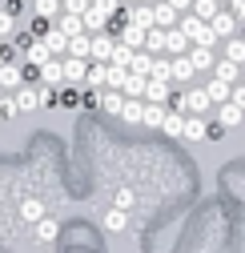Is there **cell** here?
<instances>
[{
    "label": "cell",
    "instance_id": "39",
    "mask_svg": "<svg viewBox=\"0 0 245 253\" xmlns=\"http://www.w3.org/2000/svg\"><path fill=\"white\" fill-rule=\"evenodd\" d=\"M12 24H16V12L0 8V37H8V33H12Z\"/></svg>",
    "mask_w": 245,
    "mask_h": 253
},
{
    "label": "cell",
    "instance_id": "44",
    "mask_svg": "<svg viewBox=\"0 0 245 253\" xmlns=\"http://www.w3.org/2000/svg\"><path fill=\"white\" fill-rule=\"evenodd\" d=\"M229 101H233L237 109H245V84H241V88H233V97H229Z\"/></svg>",
    "mask_w": 245,
    "mask_h": 253
},
{
    "label": "cell",
    "instance_id": "14",
    "mask_svg": "<svg viewBox=\"0 0 245 253\" xmlns=\"http://www.w3.org/2000/svg\"><path fill=\"white\" fill-rule=\"evenodd\" d=\"M205 97H209L213 105H225V101L233 97V84H229V81H221V77H213V81L205 84Z\"/></svg>",
    "mask_w": 245,
    "mask_h": 253
},
{
    "label": "cell",
    "instance_id": "31",
    "mask_svg": "<svg viewBox=\"0 0 245 253\" xmlns=\"http://www.w3.org/2000/svg\"><path fill=\"white\" fill-rule=\"evenodd\" d=\"M149 69H153V52L137 48V52H133V65H129V73H141V77H149Z\"/></svg>",
    "mask_w": 245,
    "mask_h": 253
},
{
    "label": "cell",
    "instance_id": "41",
    "mask_svg": "<svg viewBox=\"0 0 245 253\" xmlns=\"http://www.w3.org/2000/svg\"><path fill=\"white\" fill-rule=\"evenodd\" d=\"M113 205H117V209H125V213H129V209H133L137 201H133V193H129V189H121V193H117V201H113Z\"/></svg>",
    "mask_w": 245,
    "mask_h": 253
},
{
    "label": "cell",
    "instance_id": "22",
    "mask_svg": "<svg viewBox=\"0 0 245 253\" xmlns=\"http://www.w3.org/2000/svg\"><path fill=\"white\" fill-rule=\"evenodd\" d=\"M125 225H129V213H125V209H117V205L105 209V229H109V233H121Z\"/></svg>",
    "mask_w": 245,
    "mask_h": 253
},
{
    "label": "cell",
    "instance_id": "47",
    "mask_svg": "<svg viewBox=\"0 0 245 253\" xmlns=\"http://www.w3.org/2000/svg\"><path fill=\"white\" fill-rule=\"evenodd\" d=\"M0 121H4V113H0Z\"/></svg>",
    "mask_w": 245,
    "mask_h": 253
},
{
    "label": "cell",
    "instance_id": "20",
    "mask_svg": "<svg viewBox=\"0 0 245 253\" xmlns=\"http://www.w3.org/2000/svg\"><path fill=\"white\" fill-rule=\"evenodd\" d=\"M153 24H157V28H173L177 24V8L169 4V0H161V4L153 8Z\"/></svg>",
    "mask_w": 245,
    "mask_h": 253
},
{
    "label": "cell",
    "instance_id": "24",
    "mask_svg": "<svg viewBox=\"0 0 245 253\" xmlns=\"http://www.w3.org/2000/svg\"><path fill=\"white\" fill-rule=\"evenodd\" d=\"M56 28H60L65 37H81V33H84V20L73 16V12H65V16H56Z\"/></svg>",
    "mask_w": 245,
    "mask_h": 253
},
{
    "label": "cell",
    "instance_id": "35",
    "mask_svg": "<svg viewBox=\"0 0 245 253\" xmlns=\"http://www.w3.org/2000/svg\"><path fill=\"white\" fill-rule=\"evenodd\" d=\"M129 69H117V65H105V88H121V81H125Z\"/></svg>",
    "mask_w": 245,
    "mask_h": 253
},
{
    "label": "cell",
    "instance_id": "33",
    "mask_svg": "<svg viewBox=\"0 0 245 253\" xmlns=\"http://www.w3.org/2000/svg\"><path fill=\"white\" fill-rule=\"evenodd\" d=\"M88 41H93L88 33H81V37H69V52H65V56H84V60H88Z\"/></svg>",
    "mask_w": 245,
    "mask_h": 253
},
{
    "label": "cell",
    "instance_id": "28",
    "mask_svg": "<svg viewBox=\"0 0 245 253\" xmlns=\"http://www.w3.org/2000/svg\"><path fill=\"white\" fill-rule=\"evenodd\" d=\"M161 133H165V137H181V133H185V117H181V113H165Z\"/></svg>",
    "mask_w": 245,
    "mask_h": 253
},
{
    "label": "cell",
    "instance_id": "48",
    "mask_svg": "<svg viewBox=\"0 0 245 253\" xmlns=\"http://www.w3.org/2000/svg\"><path fill=\"white\" fill-rule=\"evenodd\" d=\"M88 4H93V0H88Z\"/></svg>",
    "mask_w": 245,
    "mask_h": 253
},
{
    "label": "cell",
    "instance_id": "3",
    "mask_svg": "<svg viewBox=\"0 0 245 253\" xmlns=\"http://www.w3.org/2000/svg\"><path fill=\"white\" fill-rule=\"evenodd\" d=\"M169 97H173V81L145 77V101H149V105H169Z\"/></svg>",
    "mask_w": 245,
    "mask_h": 253
},
{
    "label": "cell",
    "instance_id": "43",
    "mask_svg": "<svg viewBox=\"0 0 245 253\" xmlns=\"http://www.w3.org/2000/svg\"><path fill=\"white\" fill-rule=\"evenodd\" d=\"M44 33H48V20L37 16V20H33V37H44Z\"/></svg>",
    "mask_w": 245,
    "mask_h": 253
},
{
    "label": "cell",
    "instance_id": "4",
    "mask_svg": "<svg viewBox=\"0 0 245 253\" xmlns=\"http://www.w3.org/2000/svg\"><path fill=\"white\" fill-rule=\"evenodd\" d=\"M193 77H197V69L189 65V56L177 52V56L169 60V81H173V84H185V81H193Z\"/></svg>",
    "mask_w": 245,
    "mask_h": 253
},
{
    "label": "cell",
    "instance_id": "16",
    "mask_svg": "<svg viewBox=\"0 0 245 253\" xmlns=\"http://www.w3.org/2000/svg\"><path fill=\"white\" fill-rule=\"evenodd\" d=\"M37 73H41V81H44V84H52V88H56L60 81H65V69H60V56H52V60H44V65H41Z\"/></svg>",
    "mask_w": 245,
    "mask_h": 253
},
{
    "label": "cell",
    "instance_id": "10",
    "mask_svg": "<svg viewBox=\"0 0 245 253\" xmlns=\"http://www.w3.org/2000/svg\"><path fill=\"white\" fill-rule=\"evenodd\" d=\"M12 101H16L20 113H37V109H41V97H37V88H33V84H20V88L12 92Z\"/></svg>",
    "mask_w": 245,
    "mask_h": 253
},
{
    "label": "cell",
    "instance_id": "9",
    "mask_svg": "<svg viewBox=\"0 0 245 253\" xmlns=\"http://www.w3.org/2000/svg\"><path fill=\"white\" fill-rule=\"evenodd\" d=\"M33 233H37L41 245H52V241L60 237V221H56V217H41L37 225H33Z\"/></svg>",
    "mask_w": 245,
    "mask_h": 253
},
{
    "label": "cell",
    "instance_id": "5",
    "mask_svg": "<svg viewBox=\"0 0 245 253\" xmlns=\"http://www.w3.org/2000/svg\"><path fill=\"white\" fill-rule=\"evenodd\" d=\"M20 84H24V69L16 65V60H0V88L16 92Z\"/></svg>",
    "mask_w": 245,
    "mask_h": 253
},
{
    "label": "cell",
    "instance_id": "12",
    "mask_svg": "<svg viewBox=\"0 0 245 253\" xmlns=\"http://www.w3.org/2000/svg\"><path fill=\"white\" fill-rule=\"evenodd\" d=\"M60 69H65V81L81 84L84 73H88V60H84V56H65V60H60Z\"/></svg>",
    "mask_w": 245,
    "mask_h": 253
},
{
    "label": "cell",
    "instance_id": "13",
    "mask_svg": "<svg viewBox=\"0 0 245 253\" xmlns=\"http://www.w3.org/2000/svg\"><path fill=\"white\" fill-rule=\"evenodd\" d=\"M121 105H125V92H121V88H101V101H97V109H101V113L117 117V113H121Z\"/></svg>",
    "mask_w": 245,
    "mask_h": 253
},
{
    "label": "cell",
    "instance_id": "17",
    "mask_svg": "<svg viewBox=\"0 0 245 253\" xmlns=\"http://www.w3.org/2000/svg\"><path fill=\"white\" fill-rule=\"evenodd\" d=\"M165 41H169V28H157V24H153L149 33H145V52H153V56L165 52Z\"/></svg>",
    "mask_w": 245,
    "mask_h": 253
},
{
    "label": "cell",
    "instance_id": "8",
    "mask_svg": "<svg viewBox=\"0 0 245 253\" xmlns=\"http://www.w3.org/2000/svg\"><path fill=\"white\" fill-rule=\"evenodd\" d=\"M185 56H189V65L197 73H213V65H217V60H213V48H205V44H193Z\"/></svg>",
    "mask_w": 245,
    "mask_h": 253
},
{
    "label": "cell",
    "instance_id": "37",
    "mask_svg": "<svg viewBox=\"0 0 245 253\" xmlns=\"http://www.w3.org/2000/svg\"><path fill=\"white\" fill-rule=\"evenodd\" d=\"M181 137H189V141H201L205 137V125L193 117V121H185V133H181Z\"/></svg>",
    "mask_w": 245,
    "mask_h": 253
},
{
    "label": "cell",
    "instance_id": "36",
    "mask_svg": "<svg viewBox=\"0 0 245 253\" xmlns=\"http://www.w3.org/2000/svg\"><path fill=\"white\" fill-rule=\"evenodd\" d=\"M33 12L48 20V16H56V12H60V0H37V8H33Z\"/></svg>",
    "mask_w": 245,
    "mask_h": 253
},
{
    "label": "cell",
    "instance_id": "34",
    "mask_svg": "<svg viewBox=\"0 0 245 253\" xmlns=\"http://www.w3.org/2000/svg\"><path fill=\"white\" fill-rule=\"evenodd\" d=\"M84 84H88V88H105V65H88Z\"/></svg>",
    "mask_w": 245,
    "mask_h": 253
},
{
    "label": "cell",
    "instance_id": "23",
    "mask_svg": "<svg viewBox=\"0 0 245 253\" xmlns=\"http://www.w3.org/2000/svg\"><path fill=\"white\" fill-rule=\"evenodd\" d=\"M217 121L225 125V129H237V125L245 121V109H237L233 101H225V105H221V117H217Z\"/></svg>",
    "mask_w": 245,
    "mask_h": 253
},
{
    "label": "cell",
    "instance_id": "40",
    "mask_svg": "<svg viewBox=\"0 0 245 253\" xmlns=\"http://www.w3.org/2000/svg\"><path fill=\"white\" fill-rule=\"evenodd\" d=\"M60 8H65V12H73V16H81V12L88 8V0H60Z\"/></svg>",
    "mask_w": 245,
    "mask_h": 253
},
{
    "label": "cell",
    "instance_id": "1",
    "mask_svg": "<svg viewBox=\"0 0 245 253\" xmlns=\"http://www.w3.org/2000/svg\"><path fill=\"white\" fill-rule=\"evenodd\" d=\"M177 28L189 37V44H205V48H213V44H217V33H213V28H209V20H201V16H185Z\"/></svg>",
    "mask_w": 245,
    "mask_h": 253
},
{
    "label": "cell",
    "instance_id": "30",
    "mask_svg": "<svg viewBox=\"0 0 245 253\" xmlns=\"http://www.w3.org/2000/svg\"><path fill=\"white\" fill-rule=\"evenodd\" d=\"M213 77H221V81H237L241 77V65H233V60H217V65H213Z\"/></svg>",
    "mask_w": 245,
    "mask_h": 253
},
{
    "label": "cell",
    "instance_id": "18",
    "mask_svg": "<svg viewBox=\"0 0 245 253\" xmlns=\"http://www.w3.org/2000/svg\"><path fill=\"white\" fill-rule=\"evenodd\" d=\"M165 113H169V105H149V101H145L141 125H145V129H161V121H165Z\"/></svg>",
    "mask_w": 245,
    "mask_h": 253
},
{
    "label": "cell",
    "instance_id": "49",
    "mask_svg": "<svg viewBox=\"0 0 245 253\" xmlns=\"http://www.w3.org/2000/svg\"><path fill=\"white\" fill-rule=\"evenodd\" d=\"M137 4H141V0H137Z\"/></svg>",
    "mask_w": 245,
    "mask_h": 253
},
{
    "label": "cell",
    "instance_id": "6",
    "mask_svg": "<svg viewBox=\"0 0 245 253\" xmlns=\"http://www.w3.org/2000/svg\"><path fill=\"white\" fill-rule=\"evenodd\" d=\"M173 105H177V109H189V113H205L213 101L205 97V88H189V92H181V97H177Z\"/></svg>",
    "mask_w": 245,
    "mask_h": 253
},
{
    "label": "cell",
    "instance_id": "25",
    "mask_svg": "<svg viewBox=\"0 0 245 253\" xmlns=\"http://www.w3.org/2000/svg\"><path fill=\"white\" fill-rule=\"evenodd\" d=\"M165 52L177 56V52H189V37L181 33V28H169V41H165Z\"/></svg>",
    "mask_w": 245,
    "mask_h": 253
},
{
    "label": "cell",
    "instance_id": "26",
    "mask_svg": "<svg viewBox=\"0 0 245 253\" xmlns=\"http://www.w3.org/2000/svg\"><path fill=\"white\" fill-rule=\"evenodd\" d=\"M193 16H201V20H213V16H217L221 12V0H193Z\"/></svg>",
    "mask_w": 245,
    "mask_h": 253
},
{
    "label": "cell",
    "instance_id": "27",
    "mask_svg": "<svg viewBox=\"0 0 245 253\" xmlns=\"http://www.w3.org/2000/svg\"><path fill=\"white\" fill-rule=\"evenodd\" d=\"M121 44H129V48H145V28L125 24V28H121Z\"/></svg>",
    "mask_w": 245,
    "mask_h": 253
},
{
    "label": "cell",
    "instance_id": "21",
    "mask_svg": "<svg viewBox=\"0 0 245 253\" xmlns=\"http://www.w3.org/2000/svg\"><path fill=\"white\" fill-rule=\"evenodd\" d=\"M141 113H145V101H129L125 97V105H121V121H125V125H141Z\"/></svg>",
    "mask_w": 245,
    "mask_h": 253
},
{
    "label": "cell",
    "instance_id": "7",
    "mask_svg": "<svg viewBox=\"0 0 245 253\" xmlns=\"http://www.w3.org/2000/svg\"><path fill=\"white\" fill-rule=\"evenodd\" d=\"M209 28H213V33H217V41H229V37L237 33V16H233L229 8H221L217 16L209 20Z\"/></svg>",
    "mask_w": 245,
    "mask_h": 253
},
{
    "label": "cell",
    "instance_id": "42",
    "mask_svg": "<svg viewBox=\"0 0 245 253\" xmlns=\"http://www.w3.org/2000/svg\"><path fill=\"white\" fill-rule=\"evenodd\" d=\"M0 113H4L8 121H12V117H20V109H16V101H12V97H4V101H0Z\"/></svg>",
    "mask_w": 245,
    "mask_h": 253
},
{
    "label": "cell",
    "instance_id": "45",
    "mask_svg": "<svg viewBox=\"0 0 245 253\" xmlns=\"http://www.w3.org/2000/svg\"><path fill=\"white\" fill-rule=\"evenodd\" d=\"M169 4H173V8L181 12V8H189V4H193V0H169Z\"/></svg>",
    "mask_w": 245,
    "mask_h": 253
},
{
    "label": "cell",
    "instance_id": "2",
    "mask_svg": "<svg viewBox=\"0 0 245 253\" xmlns=\"http://www.w3.org/2000/svg\"><path fill=\"white\" fill-rule=\"evenodd\" d=\"M113 48H117V41L109 33H93V41H88V60H93V65H109Z\"/></svg>",
    "mask_w": 245,
    "mask_h": 253
},
{
    "label": "cell",
    "instance_id": "19",
    "mask_svg": "<svg viewBox=\"0 0 245 253\" xmlns=\"http://www.w3.org/2000/svg\"><path fill=\"white\" fill-rule=\"evenodd\" d=\"M41 41L48 44V52H52V56H65V52H69V37L60 33V28H48V33H44Z\"/></svg>",
    "mask_w": 245,
    "mask_h": 253
},
{
    "label": "cell",
    "instance_id": "11",
    "mask_svg": "<svg viewBox=\"0 0 245 253\" xmlns=\"http://www.w3.org/2000/svg\"><path fill=\"white\" fill-rule=\"evenodd\" d=\"M24 60H28V69H41L44 60H52V52H48L44 41H28V44H24Z\"/></svg>",
    "mask_w": 245,
    "mask_h": 253
},
{
    "label": "cell",
    "instance_id": "38",
    "mask_svg": "<svg viewBox=\"0 0 245 253\" xmlns=\"http://www.w3.org/2000/svg\"><path fill=\"white\" fill-rule=\"evenodd\" d=\"M149 77H157V81H169V60L153 56V69H149Z\"/></svg>",
    "mask_w": 245,
    "mask_h": 253
},
{
    "label": "cell",
    "instance_id": "15",
    "mask_svg": "<svg viewBox=\"0 0 245 253\" xmlns=\"http://www.w3.org/2000/svg\"><path fill=\"white\" fill-rule=\"evenodd\" d=\"M121 92H125L129 101H145V77H141V73H125V81H121Z\"/></svg>",
    "mask_w": 245,
    "mask_h": 253
},
{
    "label": "cell",
    "instance_id": "46",
    "mask_svg": "<svg viewBox=\"0 0 245 253\" xmlns=\"http://www.w3.org/2000/svg\"><path fill=\"white\" fill-rule=\"evenodd\" d=\"M237 4H241V8H245V0H237Z\"/></svg>",
    "mask_w": 245,
    "mask_h": 253
},
{
    "label": "cell",
    "instance_id": "29",
    "mask_svg": "<svg viewBox=\"0 0 245 253\" xmlns=\"http://www.w3.org/2000/svg\"><path fill=\"white\" fill-rule=\"evenodd\" d=\"M133 52H137V48H129V44H121V41H117V48H113V56H109V65L129 69V65H133Z\"/></svg>",
    "mask_w": 245,
    "mask_h": 253
},
{
    "label": "cell",
    "instance_id": "32",
    "mask_svg": "<svg viewBox=\"0 0 245 253\" xmlns=\"http://www.w3.org/2000/svg\"><path fill=\"white\" fill-rule=\"evenodd\" d=\"M225 44V60H233V65H245V41H221Z\"/></svg>",
    "mask_w": 245,
    "mask_h": 253
}]
</instances>
